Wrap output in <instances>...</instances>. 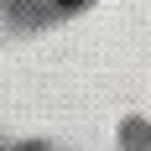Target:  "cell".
<instances>
[{
    "label": "cell",
    "mask_w": 151,
    "mask_h": 151,
    "mask_svg": "<svg viewBox=\"0 0 151 151\" xmlns=\"http://www.w3.org/2000/svg\"><path fill=\"white\" fill-rule=\"evenodd\" d=\"M63 5H78V0H63Z\"/></svg>",
    "instance_id": "1"
}]
</instances>
